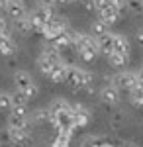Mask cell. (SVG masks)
Returning a JSON list of instances; mask_svg holds the SVG:
<instances>
[{
    "mask_svg": "<svg viewBox=\"0 0 143 147\" xmlns=\"http://www.w3.org/2000/svg\"><path fill=\"white\" fill-rule=\"evenodd\" d=\"M41 57L53 61V63H61V49H57V47L51 45V43H45L43 51H41Z\"/></svg>",
    "mask_w": 143,
    "mask_h": 147,
    "instance_id": "11",
    "label": "cell"
},
{
    "mask_svg": "<svg viewBox=\"0 0 143 147\" xmlns=\"http://www.w3.org/2000/svg\"><path fill=\"white\" fill-rule=\"evenodd\" d=\"M8 108H12L10 92H0V110H8Z\"/></svg>",
    "mask_w": 143,
    "mask_h": 147,
    "instance_id": "21",
    "label": "cell"
},
{
    "mask_svg": "<svg viewBox=\"0 0 143 147\" xmlns=\"http://www.w3.org/2000/svg\"><path fill=\"white\" fill-rule=\"evenodd\" d=\"M0 8H6V0H0Z\"/></svg>",
    "mask_w": 143,
    "mask_h": 147,
    "instance_id": "25",
    "label": "cell"
},
{
    "mask_svg": "<svg viewBox=\"0 0 143 147\" xmlns=\"http://www.w3.org/2000/svg\"><path fill=\"white\" fill-rule=\"evenodd\" d=\"M16 51V45L8 34H0V53L2 55H12Z\"/></svg>",
    "mask_w": 143,
    "mask_h": 147,
    "instance_id": "12",
    "label": "cell"
},
{
    "mask_svg": "<svg viewBox=\"0 0 143 147\" xmlns=\"http://www.w3.org/2000/svg\"><path fill=\"white\" fill-rule=\"evenodd\" d=\"M6 12L10 14V18H14V20H20V18H24L28 14L22 0H6Z\"/></svg>",
    "mask_w": 143,
    "mask_h": 147,
    "instance_id": "5",
    "label": "cell"
},
{
    "mask_svg": "<svg viewBox=\"0 0 143 147\" xmlns=\"http://www.w3.org/2000/svg\"><path fill=\"white\" fill-rule=\"evenodd\" d=\"M88 118H90V116H88V112L82 106H77V108H75V112H73V122H75V124H80V127H82V125H86Z\"/></svg>",
    "mask_w": 143,
    "mask_h": 147,
    "instance_id": "16",
    "label": "cell"
},
{
    "mask_svg": "<svg viewBox=\"0 0 143 147\" xmlns=\"http://www.w3.org/2000/svg\"><path fill=\"white\" fill-rule=\"evenodd\" d=\"M65 77H67V65H63V61L61 63H55L51 71H49V75H47V79L51 80V82H65Z\"/></svg>",
    "mask_w": 143,
    "mask_h": 147,
    "instance_id": "8",
    "label": "cell"
},
{
    "mask_svg": "<svg viewBox=\"0 0 143 147\" xmlns=\"http://www.w3.org/2000/svg\"><path fill=\"white\" fill-rule=\"evenodd\" d=\"M112 51L114 53H120L123 57H130V41L123 35L112 34Z\"/></svg>",
    "mask_w": 143,
    "mask_h": 147,
    "instance_id": "4",
    "label": "cell"
},
{
    "mask_svg": "<svg viewBox=\"0 0 143 147\" xmlns=\"http://www.w3.org/2000/svg\"><path fill=\"white\" fill-rule=\"evenodd\" d=\"M37 92H39V88H37V84L33 82L32 86H28V88L24 90V96H26L28 100H32V98H35V96H37Z\"/></svg>",
    "mask_w": 143,
    "mask_h": 147,
    "instance_id": "22",
    "label": "cell"
},
{
    "mask_svg": "<svg viewBox=\"0 0 143 147\" xmlns=\"http://www.w3.org/2000/svg\"><path fill=\"white\" fill-rule=\"evenodd\" d=\"M28 124H30L28 108H12L10 116H8V127H16V129H26L28 131Z\"/></svg>",
    "mask_w": 143,
    "mask_h": 147,
    "instance_id": "2",
    "label": "cell"
},
{
    "mask_svg": "<svg viewBox=\"0 0 143 147\" xmlns=\"http://www.w3.org/2000/svg\"><path fill=\"white\" fill-rule=\"evenodd\" d=\"M53 65H55L53 61H49V59H45V57H41V55H39V59H37V67H39V71L43 73L45 77L49 75V71H51Z\"/></svg>",
    "mask_w": 143,
    "mask_h": 147,
    "instance_id": "18",
    "label": "cell"
},
{
    "mask_svg": "<svg viewBox=\"0 0 143 147\" xmlns=\"http://www.w3.org/2000/svg\"><path fill=\"white\" fill-rule=\"evenodd\" d=\"M77 51H78V55H80V59H82V61H86V63L94 61V59L100 55L98 49H77Z\"/></svg>",
    "mask_w": 143,
    "mask_h": 147,
    "instance_id": "17",
    "label": "cell"
},
{
    "mask_svg": "<svg viewBox=\"0 0 143 147\" xmlns=\"http://www.w3.org/2000/svg\"><path fill=\"white\" fill-rule=\"evenodd\" d=\"M10 100H12V108H28V98L24 96V92L20 90H14L10 94Z\"/></svg>",
    "mask_w": 143,
    "mask_h": 147,
    "instance_id": "14",
    "label": "cell"
},
{
    "mask_svg": "<svg viewBox=\"0 0 143 147\" xmlns=\"http://www.w3.org/2000/svg\"><path fill=\"white\" fill-rule=\"evenodd\" d=\"M0 147H2V143H0Z\"/></svg>",
    "mask_w": 143,
    "mask_h": 147,
    "instance_id": "26",
    "label": "cell"
},
{
    "mask_svg": "<svg viewBox=\"0 0 143 147\" xmlns=\"http://www.w3.org/2000/svg\"><path fill=\"white\" fill-rule=\"evenodd\" d=\"M65 82L73 88V90H78V88H84L82 84V69L73 67V65H67V77Z\"/></svg>",
    "mask_w": 143,
    "mask_h": 147,
    "instance_id": "3",
    "label": "cell"
},
{
    "mask_svg": "<svg viewBox=\"0 0 143 147\" xmlns=\"http://www.w3.org/2000/svg\"><path fill=\"white\" fill-rule=\"evenodd\" d=\"M16 22V26L22 30L24 34H28V32H32V22H30V14H26L24 18H20V20H14Z\"/></svg>",
    "mask_w": 143,
    "mask_h": 147,
    "instance_id": "19",
    "label": "cell"
},
{
    "mask_svg": "<svg viewBox=\"0 0 143 147\" xmlns=\"http://www.w3.org/2000/svg\"><path fill=\"white\" fill-rule=\"evenodd\" d=\"M106 57H108V63H110L114 69H121L127 61H130V57H123V55H120V53H114V51L108 53Z\"/></svg>",
    "mask_w": 143,
    "mask_h": 147,
    "instance_id": "15",
    "label": "cell"
},
{
    "mask_svg": "<svg viewBox=\"0 0 143 147\" xmlns=\"http://www.w3.org/2000/svg\"><path fill=\"white\" fill-rule=\"evenodd\" d=\"M98 14H100V18H98V20H102V22L106 24L108 28H110L112 24H116L118 20H120V12L116 10V8H112L110 4H106V6H104V8H102V10L98 12Z\"/></svg>",
    "mask_w": 143,
    "mask_h": 147,
    "instance_id": "7",
    "label": "cell"
},
{
    "mask_svg": "<svg viewBox=\"0 0 143 147\" xmlns=\"http://www.w3.org/2000/svg\"><path fill=\"white\" fill-rule=\"evenodd\" d=\"M8 137L12 139V143H16V145H28V143H30V136H28L26 129L8 127Z\"/></svg>",
    "mask_w": 143,
    "mask_h": 147,
    "instance_id": "10",
    "label": "cell"
},
{
    "mask_svg": "<svg viewBox=\"0 0 143 147\" xmlns=\"http://www.w3.org/2000/svg\"><path fill=\"white\" fill-rule=\"evenodd\" d=\"M90 34H92V37H102V35L110 34V32H108V26L102 20H94L92 26H90Z\"/></svg>",
    "mask_w": 143,
    "mask_h": 147,
    "instance_id": "13",
    "label": "cell"
},
{
    "mask_svg": "<svg viewBox=\"0 0 143 147\" xmlns=\"http://www.w3.org/2000/svg\"><path fill=\"white\" fill-rule=\"evenodd\" d=\"M33 84V79L32 75L28 73V71H18V73H14V86H16V90L24 92L28 86H32Z\"/></svg>",
    "mask_w": 143,
    "mask_h": 147,
    "instance_id": "6",
    "label": "cell"
},
{
    "mask_svg": "<svg viewBox=\"0 0 143 147\" xmlns=\"http://www.w3.org/2000/svg\"><path fill=\"white\" fill-rule=\"evenodd\" d=\"M135 37H137V41L143 45V30H137V34H135Z\"/></svg>",
    "mask_w": 143,
    "mask_h": 147,
    "instance_id": "23",
    "label": "cell"
},
{
    "mask_svg": "<svg viewBox=\"0 0 143 147\" xmlns=\"http://www.w3.org/2000/svg\"><path fill=\"white\" fill-rule=\"evenodd\" d=\"M132 100L137 104V106H141L143 108V84H139V86H135L132 90Z\"/></svg>",
    "mask_w": 143,
    "mask_h": 147,
    "instance_id": "20",
    "label": "cell"
},
{
    "mask_svg": "<svg viewBox=\"0 0 143 147\" xmlns=\"http://www.w3.org/2000/svg\"><path fill=\"white\" fill-rule=\"evenodd\" d=\"M100 98L106 102V104H118L120 102V92L114 84H106L102 90H100Z\"/></svg>",
    "mask_w": 143,
    "mask_h": 147,
    "instance_id": "9",
    "label": "cell"
},
{
    "mask_svg": "<svg viewBox=\"0 0 143 147\" xmlns=\"http://www.w3.org/2000/svg\"><path fill=\"white\" fill-rule=\"evenodd\" d=\"M139 84H141V80L137 77V73H133V71H121V73H118L114 77V86L116 88H123V90L132 92Z\"/></svg>",
    "mask_w": 143,
    "mask_h": 147,
    "instance_id": "1",
    "label": "cell"
},
{
    "mask_svg": "<svg viewBox=\"0 0 143 147\" xmlns=\"http://www.w3.org/2000/svg\"><path fill=\"white\" fill-rule=\"evenodd\" d=\"M137 77H139V80H141V84H143V67L137 71Z\"/></svg>",
    "mask_w": 143,
    "mask_h": 147,
    "instance_id": "24",
    "label": "cell"
}]
</instances>
